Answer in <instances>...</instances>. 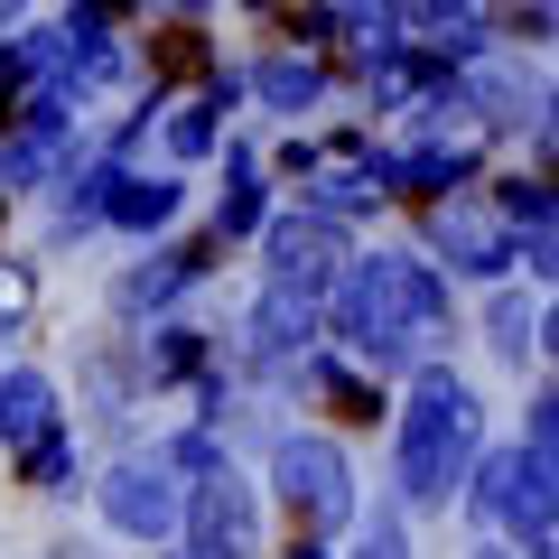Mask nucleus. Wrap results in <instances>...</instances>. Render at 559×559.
I'll list each match as a JSON object with an SVG mask.
<instances>
[{"label":"nucleus","instance_id":"9b49d317","mask_svg":"<svg viewBox=\"0 0 559 559\" xmlns=\"http://www.w3.org/2000/svg\"><path fill=\"white\" fill-rule=\"evenodd\" d=\"M271 224V187H261V159L252 150H224V197H215V242H242V234H261Z\"/></svg>","mask_w":559,"mask_h":559},{"label":"nucleus","instance_id":"4468645a","mask_svg":"<svg viewBox=\"0 0 559 559\" xmlns=\"http://www.w3.org/2000/svg\"><path fill=\"white\" fill-rule=\"evenodd\" d=\"M178 205H187L178 178H131V168H121V178H112V205H103V224H121V234H159V224H178Z\"/></svg>","mask_w":559,"mask_h":559},{"label":"nucleus","instance_id":"7ed1b4c3","mask_svg":"<svg viewBox=\"0 0 559 559\" xmlns=\"http://www.w3.org/2000/svg\"><path fill=\"white\" fill-rule=\"evenodd\" d=\"M271 485H280V503H289V522H299L308 540H336L345 522H355V466H345V448L318 439V429L271 439Z\"/></svg>","mask_w":559,"mask_h":559},{"label":"nucleus","instance_id":"2eb2a0df","mask_svg":"<svg viewBox=\"0 0 559 559\" xmlns=\"http://www.w3.org/2000/svg\"><path fill=\"white\" fill-rule=\"evenodd\" d=\"M205 355H215V345H205V326L168 318L159 336L140 345V364H131V373H140V382H197V373H205Z\"/></svg>","mask_w":559,"mask_h":559},{"label":"nucleus","instance_id":"f257e3e1","mask_svg":"<svg viewBox=\"0 0 559 559\" xmlns=\"http://www.w3.org/2000/svg\"><path fill=\"white\" fill-rule=\"evenodd\" d=\"M326 326H336L345 364L364 373H419L429 345L448 336V271L419 252H364L326 280Z\"/></svg>","mask_w":559,"mask_h":559},{"label":"nucleus","instance_id":"ddd939ff","mask_svg":"<svg viewBox=\"0 0 559 559\" xmlns=\"http://www.w3.org/2000/svg\"><path fill=\"white\" fill-rule=\"evenodd\" d=\"M252 94L271 103V112H308V103H326V57H308V47H280V57L252 66Z\"/></svg>","mask_w":559,"mask_h":559},{"label":"nucleus","instance_id":"6e6552de","mask_svg":"<svg viewBox=\"0 0 559 559\" xmlns=\"http://www.w3.org/2000/svg\"><path fill=\"white\" fill-rule=\"evenodd\" d=\"M299 355H318V299H299V289H261L252 318H242V364L289 373Z\"/></svg>","mask_w":559,"mask_h":559},{"label":"nucleus","instance_id":"f3484780","mask_svg":"<svg viewBox=\"0 0 559 559\" xmlns=\"http://www.w3.org/2000/svg\"><path fill=\"white\" fill-rule=\"evenodd\" d=\"M178 75H215V47H205V28H159V47H150V103L168 94Z\"/></svg>","mask_w":559,"mask_h":559},{"label":"nucleus","instance_id":"a211bd4d","mask_svg":"<svg viewBox=\"0 0 559 559\" xmlns=\"http://www.w3.org/2000/svg\"><path fill=\"white\" fill-rule=\"evenodd\" d=\"M20 485L28 495H66V485H75V429H66V419L20 448Z\"/></svg>","mask_w":559,"mask_h":559},{"label":"nucleus","instance_id":"423d86ee","mask_svg":"<svg viewBox=\"0 0 559 559\" xmlns=\"http://www.w3.org/2000/svg\"><path fill=\"white\" fill-rule=\"evenodd\" d=\"M261 252H271V289H299V299H326V280L345 271V224H326V215H271L261 224Z\"/></svg>","mask_w":559,"mask_h":559},{"label":"nucleus","instance_id":"f03ea898","mask_svg":"<svg viewBox=\"0 0 559 559\" xmlns=\"http://www.w3.org/2000/svg\"><path fill=\"white\" fill-rule=\"evenodd\" d=\"M485 448V401L466 392L448 364L411 373V411H401V503L411 513H448Z\"/></svg>","mask_w":559,"mask_h":559},{"label":"nucleus","instance_id":"412c9836","mask_svg":"<svg viewBox=\"0 0 559 559\" xmlns=\"http://www.w3.org/2000/svg\"><path fill=\"white\" fill-rule=\"evenodd\" d=\"M355 559H411V532H401V513L382 503L373 522H364V540H355Z\"/></svg>","mask_w":559,"mask_h":559},{"label":"nucleus","instance_id":"f8f14e48","mask_svg":"<svg viewBox=\"0 0 559 559\" xmlns=\"http://www.w3.org/2000/svg\"><path fill=\"white\" fill-rule=\"evenodd\" d=\"M57 382L38 373V364H20V373H0V448H28L38 429H57Z\"/></svg>","mask_w":559,"mask_h":559},{"label":"nucleus","instance_id":"5701e85b","mask_svg":"<svg viewBox=\"0 0 559 559\" xmlns=\"http://www.w3.org/2000/svg\"><path fill=\"white\" fill-rule=\"evenodd\" d=\"M280 559H336V550H326V540H308V532H289V550H280Z\"/></svg>","mask_w":559,"mask_h":559},{"label":"nucleus","instance_id":"39448f33","mask_svg":"<svg viewBox=\"0 0 559 559\" xmlns=\"http://www.w3.org/2000/svg\"><path fill=\"white\" fill-rule=\"evenodd\" d=\"M94 503H103V522H112L121 540H168L178 532V503H187V476L150 448V457H121L112 476L94 485Z\"/></svg>","mask_w":559,"mask_h":559},{"label":"nucleus","instance_id":"1a4fd4ad","mask_svg":"<svg viewBox=\"0 0 559 559\" xmlns=\"http://www.w3.org/2000/svg\"><path fill=\"white\" fill-rule=\"evenodd\" d=\"M429 242H439L448 271H466V280H503V271H513V234H503L485 205H466V197L429 205Z\"/></svg>","mask_w":559,"mask_h":559},{"label":"nucleus","instance_id":"dca6fc26","mask_svg":"<svg viewBox=\"0 0 559 559\" xmlns=\"http://www.w3.org/2000/svg\"><path fill=\"white\" fill-rule=\"evenodd\" d=\"M112 178H121L112 159L66 168V178H57V234H94V224H103V205H112Z\"/></svg>","mask_w":559,"mask_h":559},{"label":"nucleus","instance_id":"393cba45","mask_svg":"<svg viewBox=\"0 0 559 559\" xmlns=\"http://www.w3.org/2000/svg\"><path fill=\"white\" fill-rule=\"evenodd\" d=\"M28 20V0H0V38H10V28H20Z\"/></svg>","mask_w":559,"mask_h":559},{"label":"nucleus","instance_id":"0eeeda50","mask_svg":"<svg viewBox=\"0 0 559 559\" xmlns=\"http://www.w3.org/2000/svg\"><path fill=\"white\" fill-rule=\"evenodd\" d=\"M215 252H224L215 234H197V242H159L140 271H121V280H112V308H121V318H159L178 289H197V280L215 271Z\"/></svg>","mask_w":559,"mask_h":559},{"label":"nucleus","instance_id":"6ab92c4d","mask_svg":"<svg viewBox=\"0 0 559 559\" xmlns=\"http://www.w3.org/2000/svg\"><path fill=\"white\" fill-rule=\"evenodd\" d=\"M540 326H550V318H540V308H522L513 289H503V299L485 308V345H495L503 364H522V355H540Z\"/></svg>","mask_w":559,"mask_h":559},{"label":"nucleus","instance_id":"20e7f679","mask_svg":"<svg viewBox=\"0 0 559 559\" xmlns=\"http://www.w3.org/2000/svg\"><path fill=\"white\" fill-rule=\"evenodd\" d=\"M178 532H187V559H252L261 550V503H252V485L234 476V457L205 466V476H187Z\"/></svg>","mask_w":559,"mask_h":559},{"label":"nucleus","instance_id":"bb28decb","mask_svg":"<svg viewBox=\"0 0 559 559\" xmlns=\"http://www.w3.org/2000/svg\"><path fill=\"white\" fill-rule=\"evenodd\" d=\"M242 10H289V0H242Z\"/></svg>","mask_w":559,"mask_h":559},{"label":"nucleus","instance_id":"4be33fe9","mask_svg":"<svg viewBox=\"0 0 559 559\" xmlns=\"http://www.w3.org/2000/svg\"><path fill=\"white\" fill-rule=\"evenodd\" d=\"M513 38H522V47L550 38V0H513Z\"/></svg>","mask_w":559,"mask_h":559},{"label":"nucleus","instance_id":"b1692460","mask_svg":"<svg viewBox=\"0 0 559 559\" xmlns=\"http://www.w3.org/2000/svg\"><path fill=\"white\" fill-rule=\"evenodd\" d=\"M75 10H84V20H103V28H112L121 10H131V0H75Z\"/></svg>","mask_w":559,"mask_h":559},{"label":"nucleus","instance_id":"aec40b11","mask_svg":"<svg viewBox=\"0 0 559 559\" xmlns=\"http://www.w3.org/2000/svg\"><path fill=\"white\" fill-rule=\"evenodd\" d=\"M28 308H38V271L28 261H0V326H20Z\"/></svg>","mask_w":559,"mask_h":559},{"label":"nucleus","instance_id":"9d476101","mask_svg":"<svg viewBox=\"0 0 559 559\" xmlns=\"http://www.w3.org/2000/svg\"><path fill=\"white\" fill-rule=\"evenodd\" d=\"M289 382H299L308 401H326L345 429H373V419H382V382L364 373V364H345V355H299V364H289Z\"/></svg>","mask_w":559,"mask_h":559},{"label":"nucleus","instance_id":"cd10ccee","mask_svg":"<svg viewBox=\"0 0 559 559\" xmlns=\"http://www.w3.org/2000/svg\"><path fill=\"white\" fill-rule=\"evenodd\" d=\"M178 559H187V550H178Z\"/></svg>","mask_w":559,"mask_h":559},{"label":"nucleus","instance_id":"a878e982","mask_svg":"<svg viewBox=\"0 0 559 559\" xmlns=\"http://www.w3.org/2000/svg\"><path fill=\"white\" fill-rule=\"evenodd\" d=\"M47 559H94V550H84V540H66V550H47Z\"/></svg>","mask_w":559,"mask_h":559}]
</instances>
